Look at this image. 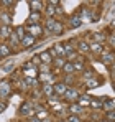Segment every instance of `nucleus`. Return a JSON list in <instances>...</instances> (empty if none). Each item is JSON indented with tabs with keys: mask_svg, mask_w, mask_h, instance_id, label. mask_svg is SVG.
I'll list each match as a JSON object with an SVG mask.
<instances>
[{
	"mask_svg": "<svg viewBox=\"0 0 115 122\" xmlns=\"http://www.w3.org/2000/svg\"><path fill=\"white\" fill-rule=\"evenodd\" d=\"M12 91H13L12 81H10L8 78H3V79L0 81V97H2V101H5V99L12 94Z\"/></svg>",
	"mask_w": 115,
	"mask_h": 122,
	"instance_id": "1",
	"label": "nucleus"
},
{
	"mask_svg": "<svg viewBox=\"0 0 115 122\" xmlns=\"http://www.w3.org/2000/svg\"><path fill=\"white\" fill-rule=\"evenodd\" d=\"M82 92L81 91H77V87H67L66 89V92L62 94V99L67 102V104H72V102H77V99H79V96H81Z\"/></svg>",
	"mask_w": 115,
	"mask_h": 122,
	"instance_id": "2",
	"label": "nucleus"
},
{
	"mask_svg": "<svg viewBox=\"0 0 115 122\" xmlns=\"http://www.w3.org/2000/svg\"><path fill=\"white\" fill-rule=\"evenodd\" d=\"M25 30H26V35L33 36L35 40L43 36V23H38V25H26Z\"/></svg>",
	"mask_w": 115,
	"mask_h": 122,
	"instance_id": "3",
	"label": "nucleus"
},
{
	"mask_svg": "<svg viewBox=\"0 0 115 122\" xmlns=\"http://www.w3.org/2000/svg\"><path fill=\"white\" fill-rule=\"evenodd\" d=\"M35 107H36V106H35L31 101H25L21 106H20L18 112L21 114V116H25V117H33V116H35Z\"/></svg>",
	"mask_w": 115,
	"mask_h": 122,
	"instance_id": "4",
	"label": "nucleus"
},
{
	"mask_svg": "<svg viewBox=\"0 0 115 122\" xmlns=\"http://www.w3.org/2000/svg\"><path fill=\"white\" fill-rule=\"evenodd\" d=\"M77 15L81 17L82 23H84V21H97V17L94 15V12H92L89 7H82V8H81V12H79Z\"/></svg>",
	"mask_w": 115,
	"mask_h": 122,
	"instance_id": "5",
	"label": "nucleus"
},
{
	"mask_svg": "<svg viewBox=\"0 0 115 122\" xmlns=\"http://www.w3.org/2000/svg\"><path fill=\"white\" fill-rule=\"evenodd\" d=\"M91 35L87 38H91V43H100V45H105L107 41V33L105 31H89Z\"/></svg>",
	"mask_w": 115,
	"mask_h": 122,
	"instance_id": "6",
	"label": "nucleus"
},
{
	"mask_svg": "<svg viewBox=\"0 0 115 122\" xmlns=\"http://www.w3.org/2000/svg\"><path fill=\"white\" fill-rule=\"evenodd\" d=\"M105 51H107L105 45H100V43H91V45H89V53H92V55H96V56L104 55Z\"/></svg>",
	"mask_w": 115,
	"mask_h": 122,
	"instance_id": "7",
	"label": "nucleus"
},
{
	"mask_svg": "<svg viewBox=\"0 0 115 122\" xmlns=\"http://www.w3.org/2000/svg\"><path fill=\"white\" fill-rule=\"evenodd\" d=\"M67 26H69L71 30H76V28H81V26H82V20H81V17L77 15V12L74 13V15L69 17V20H67Z\"/></svg>",
	"mask_w": 115,
	"mask_h": 122,
	"instance_id": "8",
	"label": "nucleus"
},
{
	"mask_svg": "<svg viewBox=\"0 0 115 122\" xmlns=\"http://www.w3.org/2000/svg\"><path fill=\"white\" fill-rule=\"evenodd\" d=\"M89 41L84 40V38H81V40L76 41V51L77 53H84V55H87L89 53Z\"/></svg>",
	"mask_w": 115,
	"mask_h": 122,
	"instance_id": "9",
	"label": "nucleus"
},
{
	"mask_svg": "<svg viewBox=\"0 0 115 122\" xmlns=\"http://www.w3.org/2000/svg\"><path fill=\"white\" fill-rule=\"evenodd\" d=\"M28 5H30V12L41 13L44 10V2H41V0H28Z\"/></svg>",
	"mask_w": 115,
	"mask_h": 122,
	"instance_id": "10",
	"label": "nucleus"
},
{
	"mask_svg": "<svg viewBox=\"0 0 115 122\" xmlns=\"http://www.w3.org/2000/svg\"><path fill=\"white\" fill-rule=\"evenodd\" d=\"M35 43H36V40H35L33 36L25 35V38H23V40H20V46H21L23 50H30V48H33V46H35Z\"/></svg>",
	"mask_w": 115,
	"mask_h": 122,
	"instance_id": "11",
	"label": "nucleus"
},
{
	"mask_svg": "<svg viewBox=\"0 0 115 122\" xmlns=\"http://www.w3.org/2000/svg\"><path fill=\"white\" fill-rule=\"evenodd\" d=\"M53 89H54V94H56V96L62 97V94L66 92L67 86H66V84H64L62 81H56V82H53Z\"/></svg>",
	"mask_w": 115,
	"mask_h": 122,
	"instance_id": "12",
	"label": "nucleus"
},
{
	"mask_svg": "<svg viewBox=\"0 0 115 122\" xmlns=\"http://www.w3.org/2000/svg\"><path fill=\"white\" fill-rule=\"evenodd\" d=\"M100 63L112 66V63H114V51H112V50H107L104 55H100Z\"/></svg>",
	"mask_w": 115,
	"mask_h": 122,
	"instance_id": "13",
	"label": "nucleus"
},
{
	"mask_svg": "<svg viewBox=\"0 0 115 122\" xmlns=\"http://www.w3.org/2000/svg\"><path fill=\"white\" fill-rule=\"evenodd\" d=\"M43 21V15L38 13V12H30L28 15V25H38Z\"/></svg>",
	"mask_w": 115,
	"mask_h": 122,
	"instance_id": "14",
	"label": "nucleus"
},
{
	"mask_svg": "<svg viewBox=\"0 0 115 122\" xmlns=\"http://www.w3.org/2000/svg\"><path fill=\"white\" fill-rule=\"evenodd\" d=\"M62 33H64V23L59 21V20H56L54 25H53V28H51V35L59 36V35H62Z\"/></svg>",
	"mask_w": 115,
	"mask_h": 122,
	"instance_id": "15",
	"label": "nucleus"
},
{
	"mask_svg": "<svg viewBox=\"0 0 115 122\" xmlns=\"http://www.w3.org/2000/svg\"><path fill=\"white\" fill-rule=\"evenodd\" d=\"M66 112H69V116H79V114L82 112V107H81L77 102H72V104H69V106L66 107Z\"/></svg>",
	"mask_w": 115,
	"mask_h": 122,
	"instance_id": "16",
	"label": "nucleus"
},
{
	"mask_svg": "<svg viewBox=\"0 0 115 122\" xmlns=\"http://www.w3.org/2000/svg\"><path fill=\"white\" fill-rule=\"evenodd\" d=\"M115 107V101L112 99V97H102V111L104 112H107V111H114Z\"/></svg>",
	"mask_w": 115,
	"mask_h": 122,
	"instance_id": "17",
	"label": "nucleus"
},
{
	"mask_svg": "<svg viewBox=\"0 0 115 122\" xmlns=\"http://www.w3.org/2000/svg\"><path fill=\"white\" fill-rule=\"evenodd\" d=\"M10 55H13V50L8 46V43H0V58H7Z\"/></svg>",
	"mask_w": 115,
	"mask_h": 122,
	"instance_id": "18",
	"label": "nucleus"
},
{
	"mask_svg": "<svg viewBox=\"0 0 115 122\" xmlns=\"http://www.w3.org/2000/svg\"><path fill=\"white\" fill-rule=\"evenodd\" d=\"M0 25L3 26H12V15L8 12H2L0 13Z\"/></svg>",
	"mask_w": 115,
	"mask_h": 122,
	"instance_id": "19",
	"label": "nucleus"
},
{
	"mask_svg": "<svg viewBox=\"0 0 115 122\" xmlns=\"http://www.w3.org/2000/svg\"><path fill=\"white\" fill-rule=\"evenodd\" d=\"M38 58H39V63L41 64H51L53 63V58L49 56V53L44 50V51H41V53H38Z\"/></svg>",
	"mask_w": 115,
	"mask_h": 122,
	"instance_id": "20",
	"label": "nucleus"
},
{
	"mask_svg": "<svg viewBox=\"0 0 115 122\" xmlns=\"http://www.w3.org/2000/svg\"><path fill=\"white\" fill-rule=\"evenodd\" d=\"M41 92H43V96L48 99V97H51L53 94H54V89H53V84H41Z\"/></svg>",
	"mask_w": 115,
	"mask_h": 122,
	"instance_id": "21",
	"label": "nucleus"
},
{
	"mask_svg": "<svg viewBox=\"0 0 115 122\" xmlns=\"http://www.w3.org/2000/svg\"><path fill=\"white\" fill-rule=\"evenodd\" d=\"M12 31H13V26H3V25H0V38L2 40H8V36L12 35Z\"/></svg>",
	"mask_w": 115,
	"mask_h": 122,
	"instance_id": "22",
	"label": "nucleus"
},
{
	"mask_svg": "<svg viewBox=\"0 0 115 122\" xmlns=\"http://www.w3.org/2000/svg\"><path fill=\"white\" fill-rule=\"evenodd\" d=\"M91 99L92 97H89L87 94H81L79 96V99H77V104L84 109V107H91Z\"/></svg>",
	"mask_w": 115,
	"mask_h": 122,
	"instance_id": "23",
	"label": "nucleus"
},
{
	"mask_svg": "<svg viewBox=\"0 0 115 122\" xmlns=\"http://www.w3.org/2000/svg\"><path fill=\"white\" fill-rule=\"evenodd\" d=\"M21 84L26 86V87H38V86H41L36 78H25V79L21 81Z\"/></svg>",
	"mask_w": 115,
	"mask_h": 122,
	"instance_id": "24",
	"label": "nucleus"
},
{
	"mask_svg": "<svg viewBox=\"0 0 115 122\" xmlns=\"http://www.w3.org/2000/svg\"><path fill=\"white\" fill-rule=\"evenodd\" d=\"M13 33L17 35V38H18V40H23V38H25V35H26L25 25H18V26H15V28H13Z\"/></svg>",
	"mask_w": 115,
	"mask_h": 122,
	"instance_id": "25",
	"label": "nucleus"
},
{
	"mask_svg": "<svg viewBox=\"0 0 115 122\" xmlns=\"http://www.w3.org/2000/svg\"><path fill=\"white\" fill-rule=\"evenodd\" d=\"M100 79H97V78H92V79H87V81H84V84H86V87L87 89H94V87H99L100 86Z\"/></svg>",
	"mask_w": 115,
	"mask_h": 122,
	"instance_id": "26",
	"label": "nucleus"
},
{
	"mask_svg": "<svg viewBox=\"0 0 115 122\" xmlns=\"http://www.w3.org/2000/svg\"><path fill=\"white\" fill-rule=\"evenodd\" d=\"M7 43H8V46H10V48H13V46H20V40L17 38V35H15L13 31H12V35L8 36Z\"/></svg>",
	"mask_w": 115,
	"mask_h": 122,
	"instance_id": "27",
	"label": "nucleus"
},
{
	"mask_svg": "<svg viewBox=\"0 0 115 122\" xmlns=\"http://www.w3.org/2000/svg\"><path fill=\"white\" fill-rule=\"evenodd\" d=\"M53 50H54V53L58 55V58H64V56H66L64 48H62V43H56V45L53 46Z\"/></svg>",
	"mask_w": 115,
	"mask_h": 122,
	"instance_id": "28",
	"label": "nucleus"
},
{
	"mask_svg": "<svg viewBox=\"0 0 115 122\" xmlns=\"http://www.w3.org/2000/svg\"><path fill=\"white\" fill-rule=\"evenodd\" d=\"M82 73H84V74H82V79H84V81H87V79H92V78H96V71H89V69H84Z\"/></svg>",
	"mask_w": 115,
	"mask_h": 122,
	"instance_id": "29",
	"label": "nucleus"
},
{
	"mask_svg": "<svg viewBox=\"0 0 115 122\" xmlns=\"http://www.w3.org/2000/svg\"><path fill=\"white\" fill-rule=\"evenodd\" d=\"M114 119H115V111H107V112H104V121L114 122Z\"/></svg>",
	"mask_w": 115,
	"mask_h": 122,
	"instance_id": "30",
	"label": "nucleus"
},
{
	"mask_svg": "<svg viewBox=\"0 0 115 122\" xmlns=\"http://www.w3.org/2000/svg\"><path fill=\"white\" fill-rule=\"evenodd\" d=\"M0 5H3V8L10 10V8H13V7L17 5V2H12V0H2V2H0Z\"/></svg>",
	"mask_w": 115,
	"mask_h": 122,
	"instance_id": "31",
	"label": "nucleus"
},
{
	"mask_svg": "<svg viewBox=\"0 0 115 122\" xmlns=\"http://www.w3.org/2000/svg\"><path fill=\"white\" fill-rule=\"evenodd\" d=\"M7 107H8V102H7V101H2V99H0V114H3V112L7 111Z\"/></svg>",
	"mask_w": 115,
	"mask_h": 122,
	"instance_id": "32",
	"label": "nucleus"
},
{
	"mask_svg": "<svg viewBox=\"0 0 115 122\" xmlns=\"http://www.w3.org/2000/svg\"><path fill=\"white\" fill-rule=\"evenodd\" d=\"M66 122H82V121L79 119V116H69V117L66 119Z\"/></svg>",
	"mask_w": 115,
	"mask_h": 122,
	"instance_id": "33",
	"label": "nucleus"
},
{
	"mask_svg": "<svg viewBox=\"0 0 115 122\" xmlns=\"http://www.w3.org/2000/svg\"><path fill=\"white\" fill-rule=\"evenodd\" d=\"M13 66H15V64H13V61H12V63H8V64H5V66H3V71H12V69H13Z\"/></svg>",
	"mask_w": 115,
	"mask_h": 122,
	"instance_id": "34",
	"label": "nucleus"
},
{
	"mask_svg": "<svg viewBox=\"0 0 115 122\" xmlns=\"http://www.w3.org/2000/svg\"><path fill=\"white\" fill-rule=\"evenodd\" d=\"M30 122H43L41 119H38L36 116H33V117H30Z\"/></svg>",
	"mask_w": 115,
	"mask_h": 122,
	"instance_id": "35",
	"label": "nucleus"
},
{
	"mask_svg": "<svg viewBox=\"0 0 115 122\" xmlns=\"http://www.w3.org/2000/svg\"><path fill=\"white\" fill-rule=\"evenodd\" d=\"M43 122H53V121H51L49 117H46V119H44V121H43Z\"/></svg>",
	"mask_w": 115,
	"mask_h": 122,
	"instance_id": "36",
	"label": "nucleus"
},
{
	"mask_svg": "<svg viewBox=\"0 0 115 122\" xmlns=\"http://www.w3.org/2000/svg\"><path fill=\"white\" fill-rule=\"evenodd\" d=\"M59 122H66V121H64V119H61V121H59Z\"/></svg>",
	"mask_w": 115,
	"mask_h": 122,
	"instance_id": "37",
	"label": "nucleus"
}]
</instances>
